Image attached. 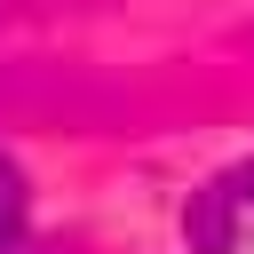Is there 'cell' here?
<instances>
[{"mask_svg": "<svg viewBox=\"0 0 254 254\" xmlns=\"http://www.w3.org/2000/svg\"><path fill=\"white\" fill-rule=\"evenodd\" d=\"M183 246L190 254H254V159H230L190 190Z\"/></svg>", "mask_w": 254, "mask_h": 254, "instance_id": "cell-1", "label": "cell"}, {"mask_svg": "<svg viewBox=\"0 0 254 254\" xmlns=\"http://www.w3.org/2000/svg\"><path fill=\"white\" fill-rule=\"evenodd\" d=\"M24 230H32V183H24V167L0 151V254H16Z\"/></svg>", "mask_w": 254, "mask_h": 254, "instance_id": "cell-2", "label": "cell"}]
</instances>
